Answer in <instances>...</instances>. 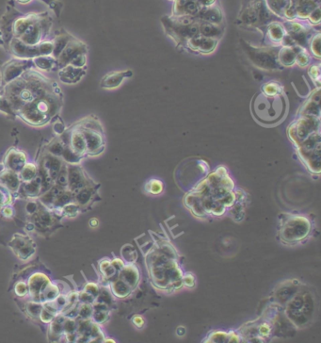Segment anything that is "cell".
I'll return each instance as SVG.
<instances>
[{
    "instance_id": "1",
    "label": "cell",
    "mask_w": 321,
    "mask_h": 343,
    "mask_svg": "<svg viewBox=\"0 0 321 343\" xmlns=\"http://www.w3.org/2000/svg\"><path fill=\"white\" fill-rule=\"evenodd\" d=\"M246 194L236 188L225 167L221 166L189 190L183 199L187 210L201 220L232 215L243 208Z\"/></svg>"
},
{
    "instance_id": "2",
    "label": "cell",
    "mask_w": 321,
    "mask_h": 343,
    "mask_svg": "<svg viewBox=\"0 0 321 343\" xmlns=\"http://www.w3.org/2000/svg\"><path fill=\"white\" fill-rule=\"evenodd\" d=\"M150 242H145L144 256L149 281L152 286L165 293H173L184 288L185 272L181 258L168 238L153 231H148Z\"/></svg>"
},
{
    "instance_id": "3",
    "label": "cell",
    "mask_w": 321,
    "mask_h": 343,
    "mask_svg": "<svg viewBox=\"0 0 321 343\" xmlns=\"http://www.w3.org/2000/svg\"><path fill=\"white\" fill-rule=\"evenodd\" d=\"M270 304L296 330L310 326L319 311L316 293L298 280H287L275 288Z\"/></svg>"
},
{
    "instance_id": "4",
    "label": "cell",
    "mask_w": 321,
    "mask_h": 343,
    "mask_svg": "<svg viewBox=\"0 0 321 343\" xmlns=\"http://www.w3.org/2000/svg\"><path fill=\"white\" fill-rule=\"evenodd\" d=\"M288 136L297 153L312 174L321 173V133L320 119L306 116L288 129Z\"/></svg>"
},
{
    "instance_id": "5",
    "label": "cell",
    "mask_w": 321,
    "mask_h": 343,
    "mask_svg": "<svg viewBox=\"0 0 321 343\" xmlns=\"http://www.w3.org/2000/svg\"><path fill=\"white\" fill-rule=\"evenodd\" d=\"M56 81L30 68L3 87V96L14 114L53 87Z\"/></svg>"
},
{
    "instance_id": "6",
    "label": "cell",
    "mask_w": 321,
    "mask_h": 343,
    "mask_svg": "<svg viewBox=\"0 0 321 343\" xmlns=\"http://www.w3.org/2000/svg\"><path fill=\"white\" fill-rule=\"evenodd\" d=\"M63 95L58 83L47 90L42 96L18 110L15 116L32 126L48 124L62 108Z\"/></svg>"
},
{
    "instance_id": "7",
    "label": "cell",
    "mask_w": 321,
    "mask_h": 343,
    "mask_svg": "<svg viewBox=\"0 0 321 343\" xmlns=\"http://www.w3.org/2000/svg\"><path fill=\"white\" fill-rule=\"evenodd\" d=\"M278 219L277 239L285 246H296L304 243L315 231L314 220L306 215L281 212Z\"/></svg>"
},
{
    "instance_id": "8",
    "label": "cell",
    "mask_w": 321,
    "mask_h": 343,
    "mask_svg": "<svg viewBox=\"0 0 321 343\" xmlns=\"http://www.w3.org/2000/svg\"><path fill=\"white\" fill-rule=\"evenodd\" d=\"M79 123L85 138L87 152L90 155H98L105 148V138L100 122L94 117H86Z\"/></svg>"
},
{
    "instance_id": "9",
    "label": "cell",
    "mask_w": 321,
    "mask_h": 343,
    "mask_svg": "<svg viewBox=\"0 0 321 343\" xmlns=\"http://www.w3.org/2000/svg\"><path fill=\"white\" fill-rule=\"evenodd\" d=\"M51 23L47 19L46 15L41 14L39 19L33 22L26 31L17 39L23 41L29 46H37L40 42L46 40V37L50 31Z\"/></svg>"
},
{
    "instance_id": "10",
    "label": "cell",
    "mask_w": 321,
    "mask_h": 343,
    "mask_svg": "<svg viewBox=\"0 0 321 343\" xmlns=\"http://www.w3.org/2000/svg\"><path fill=\"white\" fill-rule=\"evenodd\" d=\"M34 67L32 59H13L2 65L0 69L1 86L4 87L19 78L24 72Z\"/></svg>"
},
{
    "instance_id": "11",
    "label": "cell",
    "mask_w": 321,
    "mask_h": 343,
    "mask_svg": "<svg viewBox=\"0 0 321 343\" xmlns=\"http://www.w3.org/2000/svg\"><path fill=\"white\" fill-rule=\"evenodd\" d=\"M87 52H88V47L86 43L73 37L57 59L58 69L60 70L66 66L74 58H76L80 54H87Z\"/></svg>"
},
{
    "instance_id": "12",
    "label": "cell",
    "mask_w": 321,
    "mask_h": 343,
    "mask_svg": "<svg viewBox=\"0 0 321 343\" xmlns=\"http://www.w3.org/2000/svg\"><path fill=\"white\" fill-rule=\"evenodd\" d=\"M9 51L17 59H32L39 56L37 46H29L17 38H12L8 42Z\"/></svg>"
},
{
    "instance_id": "13",
    "label": "cell",
    "mask_w": 321,
    "mask_h": 343,
    "mask_svg": "<svg viewBox=\"0 0 321 343\" xmlns=\"http://www.w3.org/2000/svg\"><path fill=\"white\" fill-rule=\"evenodd\" d=\"M132 76H133V72L131 70L110 72L102 79L100 82V87L106 90L117 89L125 80L130 79Z\"/></svg>"
},
{
    "instance_id": "14",
    "label": "cell",
    "mask_w": 321,
    "mask_h": 343,
    "mask_svg": "<svg viewBox=\"0 0 321 343\" xmlns=\"http://www.w3.org/2000/svg\"><path fill=\"white\" fill-rule=\"evenodd\" d=\"M86 75V68H77L70 64L60 69L59 77L61 82L65 84H76L80 82Z\"/></svg>"
},
{
    "instance_id": "15",
    "label": "cell",
    "mask_w": 321,
    "mask_h": 343,
    "mask_svg": "<svg viewBox=\"0 0 321 343\" xmlns=\"http://www.w3.org/2000/svg\"><path fill=\"white\" fill-rule=\"evenodd\" d=\"M218 43V40L207 38V37H193L187 41V46L192 50L201 53H211Z\"/></svg>"
},
{
    "instance_id": "16",
    "label": "cell",
    "mask_w": 321,
    "mask_h": 343,
    "mask_svg": "<svg viewBox=\"0 0 321 343\" xmlns=\"http://www.w3.org/2000/svg\"><path fill=\"white\" fill-rule=\"evenodd\" d=\"M203 343H241V336L235 331H212Z\"/></svg>"
},
{
    "instance_id": "17",
    "label": "cell",
    "mask_w": 321,
    "mask_h": 343,
    "mask_svg": "<svg viewBox=\"0 0 321 343\" xmlns=\"http://www.w3.org/2000/svg\"><path fill=\"white\" fill-rule=\"evenodd\" d=\"M5 163L14 172L21 171L26 163V156L24 153L14 149V151L8 152Z\"/></svg>"
},
{
    "instance_id": "18",
    "label": "cell",
    "mask_w": 321,
    "mask_h": 343,
    "mask_svg": "<svg viewBox=\"0 0 321 343\" xmlns=\"http://www.w3.org/2000/svg\"><path fill=\"white\" fill-rule=\"evenodd\" d=\"M32 61L36 68L43 71H54L58 69V61L53 56H37L32 58Z\"/></svg>"
},
{
    "instance_id": "19",
    "label": "cell",
    "mask_w": 321,
    "mask_h": 343,
    "mask_svg": "<svg viewBox=\"0 0 321 343\" xmlns=\"http://www.w3.org/2000/svg\"><path fill=\"white\" fill-rule=\"evenodd\" d=\"M298 51H296V47L291 46H284L282 47L279 55H278V61L281 62V64L285 66H290L293 65L296 62V57H297Z\"/></svg>"
},
{
    "instance_id": "20",
    "label": "cell",
    "mask_w": 321,
    "mask_h": 343,
    "mask_svg": "<svg viewBox=\"0 0 321 343\" xmlns=\"http://www.w3.org/2000/svg\"><path fill=\"white\" fill-rule=\"evenodd\" d=\"M74 36H72L71 34H69L68 32H61L60 34H58L53 39L54 50L53 56L54 58L58 59V57L61 53V51L63 50V48L66 46L69 41L73 38Z\"/></svg>"
},
{
    "instance_id": "21",
    "label": "cell",
    "mask_w": 321,
    "mask_h": 343,
    "mask_svg": "<svg viewBox=\"0 0 321 343\" xmlns=\"http://www.w3.org/2000/svg\"><path fill=\"white\" fill-rule=\"evenodd\" d=\"M200 33L203 37L211 38V39H215V40L219 41V39L221 37L223 32L216 24L207 23V24L202 25L200 28Z\"/></svg>"
},
{
    "instance_id": "22",
    "label": "cell",
    "mask_w": 321,
    "mask_h": 343,
    "mask_svg": "<svg viewBox=\"0 0 321 343\" xmlns=\"http://www.w3.org/2000/svg\"><path fill=\"white\" fill-rule=\"evenodd\" d=\"M163 183L160 179H151L145 184V192L151 195H159L163 192Z\"/></svg>"
},
{
    "instance_id": "23",
    "label": "cell",
    "mask_w": 321,
    "mask_h": 343,
    "mask_svg": "<svg viewBox=\"0 0 321 343\" xmlns=\"http://www.w3.org/2000/svg\"><path fill=\"white\" fill-rule=\"evenodd\" d=\"M39 56H52L54 50L53 40H44L38 45Z\"/></svg>"
},
{
    "instance_id": "24",
    "label": "cell",
    "mask_w": 321,
    "mask_h": 343,
    "mask_svg": "<svg viewBox=\"0 0 321 343\" xmlns=\"http://www.w3.org/2000/svg\"><path fill=\"white\" fill-rule=\"evenodd\" d=\"M269 35L272 41H282L284 37L283 28H281V26H276V24H273L269 27Z\"/></svg>"
},
{
    "instance_id": "25",
    "label": "cell",
    "mask_w": 321,
    "mask_h": 343,
    "mask_svg": "<svg viewBox=\"0 0 321 343\" xmlns=\"http://www.w3.org/2000/svg\"><path fill=\"white\" fill-rule=\"evenodd\" d=\"M296 62L301 67H304L309 64L310 56L308 54L306 49H304L303 47H301L300 50L298 51L296 57Z\"/></svg>"
},
{
    "instance_id": "26",
    "label": "cell",
    "mask_w": 321,
    "mask_h": 343,
    "mask_svg": "<svg viewBox=\"0 0 321 343\" xmlns=\"http://www.w3.org/2000/svg\"><path fill=\"white\" fill-rule=\"evenodd\" d=\"M36 167L33 164H27L21 170V176L25 180H31L36 175Z\"/></svg>"
},
{
    "instance_id": "27",
    "label": "cell",
    "mask_w": 321,
    "mask_h": 343,
    "mask_svg": "<svg viewBox=\"0 0 321 343\" xmlns=\"http://www.w3.org/2000/svg\"><path fill=\"white\" fill-rule=\"evenodd\" d=\"M70 65L77 68H86L87 66V54H80L74 58L70 62Z\"/></svg>"
},
{
    "instance_id": "28",
    "label": "cell",
    "mask_w": 321,
    "mask_h": 343,
    "mask_svg": "<svg viewBox=\"0 0 321 343\" xmlns=\"http://www.w3.org/2000/svg\"><path fill=\"white\" fill-rule=\"evenodd\" d=\"M264 92L268 96H276L280 92V86L276 83H269L264 86Z\"/></svg>"
},
{
    "instance_id": "29",
    "label": "cell",
    "mask_w": 321,
    "mask_h": 343,
    "mask_svg": "<svg viewBox=\"0 0 321 343\" xmlns=\"http://www.w3.org/2000/svg\"><path fill=\"white\" fill-rule=\"evenodd\" d=\"M196 285V279L195 276L190 273H186L184 275L183 279V286L184 288H192Z\"/></svg>"
},
{
    "instance_id": "30",
    "label": "cell",
    "mask_w": 321,
    "mask_h": 343,
    "mask_svg": "<svg viewBox=\"0 0 321 343\" xmlns=\"http://www.w3.org/2000/svg\"><path fill=\"white\" fill-rule=\"evenodd\" d=\"M312 51L317 57L321 56V37L320 35H317L312 42Z\"/></svg>"
},
{
    "instance_id": "31",
    "label": "cell",
    "mask_w": 321,
    "mask_h": 343,
    "mask_svg": "<svg viewBox=\"0 0 321 343\" xmlns=\"http://www.w3.org/2000/svg\"><path fill=\"white\" fill-rule=\"evenodd\" d=\"M132 323L138 329H142L145 325V320L140 315H136L133 317Z\"/></svg>"
},
{
    "instance_id": "32",
    "label": "cell",
    "mask_w": 321,
    "mask_h": 343,
    "mask_svg": "<svg viewBox=\"0 0 321 343\" xmlns=\"http://www.w3.org/2000/svg\"><path fill=\"white\" fill-rule=\"evenodd\" d=\"M309 74L312 77L313 81H315L316 79L318 81H320V77H321V75H320V65L312 66V68L310 69V71H309Z\"/></svg>"
},
{
    "instance_id": "33",
    "label": "cell",
    "mask_w": 321,
    "mask_h": 343,
    "mask_svg": "<svg viewBox=\"0 0 321 343\" xmlns=\"http://www.w3.org/2000/svg\"><path fill=\"white\" fill-rule=\"evenodd\" d=\"M19 3H22V4H26V3H28L30 0H17Z\"/></svg>"
},
{
    "instance_id": "34",
    "label": "cell",
    "mask_w": 321,
    "mask_h": 343,
    "mask_svg": "<svg viewBox=\"0 0 321 343\" xmlns=\"http://www.w3.org/2000/svg\"><path fill=\"white\" fill-rule=\"evenodd\" d=\"M2 100H3V93H2V91L0 92V105H1V103H2Z\"/></svg>"
}]
</instances>
